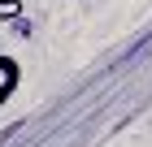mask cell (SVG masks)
<instances>
[{
  "label": "cell",
  "mask_w": 152,
  "mask_h": 147,
  "mask_svg": "<svg viewBox=\"0 0 152 147\" xmlns=\"http://www.w3.org/2000/svg\"><path fill=\"white\" fill-rule=\"evenodd\" d=\"M18 87H22V65H18L9 52H0V108L18 95Z\"/></svg>",
  "instance_id": "obj_1"
},
{
  "label": "cell",
  "mask_w": 152,
  "mask_h": 147,
  "mask_svg": "<svg viewBox=\"0 0 152 147\" xmlns=\"http://www.w3.org/2000/svg\"><path fill=\"white\" fill-rule=\"evenodd\" d=\"M22 17V0H0V22H13Z\"/></svg>",
  "instance_id": "obj_2"
},
{
  "label": "cell",
  "mask_w": 152,
  "mask_h": 147,
  "mask_svg": "<svg viewBox=\"0 0 152 147\" xmlns=\"http://www.w3.org/2000/svg\"><path fill=\"white\" fill-rule=\"evenodd\" d=\"M31 30H35V26L26 22V17H13V35H22V39H26V35H31Z\"/></svg>",
  "instance_id": "obj_3"
}]
</instances>
